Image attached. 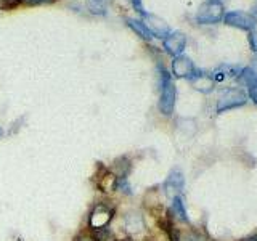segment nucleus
Wrapping results in <instances>:
<instances>
[{"label":"nucleus","mask_w":257,"mask_h":241,"mask_svg":"<svg viewBox=\"0 0 257 241\" xmlns=\"http://www.w3.org/2000/svg\"><path fill=\"white\" fill-rule=\"evenodd\" d=\"M159 76H161V95H159V111L164 116H171L175 108V100H177V90L175 85L171 79V74L164 69L159 68Z\"/></svg>","instance_id":"nucleus-1"},{"label":"nucleus","mask_w":257,"mask_h":241,"mask_svg":"<svg viewBox=\"0 0 257 241\" xmlns=\"http://www.w3.org/2000/svg\"><path fill=\"white\" fill-rule=\"evenodd\" d=\"M225 7L222 0H204L199 5L196 21L199 24H215L223 18Z\"/></svg>","instance_id":"nucleus-2"},{"label":"nucleus","mask_w":257,"mask_h":241,"mask_svg":"<svg viewBox=\"0 0 257 241\" xmlns=\"http://www.w3.org/2000/svg\"><path fill=\"white\" fill-rule=\"evenodd\" d=\"M246 101H247V95L244 93V90H241V88H231V90H227L219 98L217 112H225L228 109L244 106Z\"/></svg>","instance_id":"nucleus-3"},{"label":"nucleus","mask_w":257,"mask_h":241,"mask_svg":"<svg viewBox=\"0 0 257 241\" xmlns=\"http://www.w3.org/2000/svg\"><path fill=\"white\" fill-rule=\"evenodd\" d=\"M112 215H114V211L106 206V204H98L95 206V209L90 212V217H88V227L90 230H101V228H108V225L112 220Z\"/></svg>","instance_id":"nucleus-4"},{"label":"nucleus","mask_w":257,"mask_h":241,"mask_svg":"<svg viewBox=\"0 0 257 241\" xmlns=\"http://www.w3.org/2000/svg\"><path fill=\"white\" fill-rule=\"evenodd\" d=\"M225 24L243 31H252L257 26V20L255 16L251 13H244V12H230L223 16Z\"/></svg>","instance_id":"nucleus-5"},{"label":"nucleus","mask_w":257,"mask_h":241,"mask_svg":"<svg viewBox=\"0 0 257 241\" xmlns=\"http://www.w3.org/2000/svg\"><path fill=\"white\" fill-rule=\"evenodd\" d=\"M185 187V179L183 174L179 171V169H174V171L167 175V179L164 182V193L167 195V198H175V196H182V191Z\"/></svg>","instance_id":"nucleus-6"},{"label":"nucleus","mask_w":257,"mask_h":241,"mask_svg":"<svg viewBox=\"0 0 257 241\" xmlns=\"http://www.w3.org/2000/svg\"><path fill=\"white\" fill-rule=\"evenodd\" d=\"M185 45H187V37L180 31L171 32V34L164 37V50L169 55H172L174 58L182 55V52L185 50Z\"/></svg>","instance_id":"nucleus-7"},{"label":"nucleus","mask_w":257,"mask_h":241,"mask_svg":"<svg viewBox=\"0 0 257 241\" xmlns=\"http://www.w3.org/2000/svg\"><path fill=\"white\" fill-rule=\"evenodd\" d=\"M172 72L175 77H180V79H191L193 74L196 72V68L193 61L188 58V56H175L174 61H172Z\"/></svg>","instance_id":"nucleus-8"},{"label":"nucleus","mask_w":257,"mask_h":241,"mask_svg":"<svg viewBox=\"0 0 257 241\" xmlns=\"http://www.w3.org/2000/svg\"><path fill=\"white\" fill-rule=\"evenodd\" d=\"M143 24L148 28V31L151 32L153 37H159V39H164L169 34V26L164 20H161L159 16L156 15H150V13H145L143 15Z\"/></svg>","instance_id":"nucleus-9"},{"label":"nucleus","mask_w":257,"mask_h":241,"mask_svg":"<svg viewBox=\"0 0 257 241\" xmlns=\"http://www.w3.org/2000/svg\"><path fill=\"white\" fill-rule=\"evenodd\" d=\"M239 80L247 87V93L257 104V72L252 68H246L239 72Z\"/></svg>","instance_id":"nucleus-10"},{"label":"nucleus","mask_w":257,"mask_h":241,"mask_svg":"<svg viewBox=\"0 0 257 241\" xmlns=\"http://www.w3.org/2000/svg\"><path fill=\"white\" fill-rule=\"evenodd\" d=\"M190 80H191L193 87H195L196 90L203 92V93H209V92L214 90V79L211 76L204 74V72L196 71Z\"/></svg>","instance_id":"nucleus-11"},{"label":"nucleus","mask_w":257,"mask_h":241,"mask_svg":"<svg viewBox=\"0 0 257 241\" xmlns=\"http://www.w3.org/2000/svg\"><path fill=\"white\" fill-rule=\"evenodd\" d=\"M117 182H119L117 177L112 174L109 169H104V171L98 175V182H96V185H98V188L103 193H111L117 188Z\"/></svg>","instance_id":"nucleus-12"},{"label":"nucleus","mask_w":257,"mask_h":241,"mask_svg":"<svg viewBox=\"0 0 257 241\" xmlns=\"http://www.w3.org/2000/svg\"><path fill=\"white\" fill-rule=\"evenodd\" d=\"M172 239L174 241H209V238L204 235V233L193 230V228L175 231V235H172Z\"/></svg>","instance_id":"nucleus-13"},{"label":"nucleus","mask_w":257,"mask_h":241,"mask_svg":"<svg viewBox=\"0 0 257 241\" xmlns=\"http://www.w3.org/2000/svg\"><path fill=\"white\" fill-rule=\"evenodd\" d=\"M109 171L114 174L117 179H127L128 172H131V161L124 156H120L114 161V163H112V167L109 169Z\"/></svg>","instance_id":"nucleus-14"},{"label":"nucleus","mask_w":257,"mask_h":241,"mask_svg":"<svg viewBox=\"0 0 257 241\" xmlns=\"http://www.w3.org/2000/svg\"><path fill=\"white\" fill-rule=\"evenodd\" d=\"M171 212L179 222L188 223V215H187V209H185L183 199L182 196H175L172 198V206H171Z\"/></svg>","instance_id":"nucleus-15"},{"label":"nucleus","mask_w":257,"mask_h":241,"mask_svg":"<svg viewBox=\"0 0 257 241\" xmlns=\"http://www.w3.org/2000/svg\"><path fill=\"white\" fill-rule=\"evenodd\" d=\"M127 24H128V26H131L142 39H145V40H151V39H153L151 32H150L148 28L143 24V21H140V20H132V18H131V20H127Z\"/></svg>","instance_id":"nucleus-16"},{"label":"nucleus","mask_w":257,"mask_h":241,"mask_svg":"<svg viewBox=\"0 0 257 241\" xmlns=\"http://www.w3.org/2000/svg\"><path fill=\"white\" fill-rule=\"evenodd\" d=\"M72 241H98L95 238V235H92V233H85V231H82V233H79V235L72 239Z\"/></svg>","instance_id":"nucleus-17"},{"label":"nucleus","mask_w":257,"mask_h":241,"mask_svg":"<svg viewBox=\"0 0 257 241\" xmlns=\"http://www.w3.org/2000/svg\"><path fill=\"white\" fill-rule=\"evenodd\" d=\"M23 5H45V4H53L56 0H20Z\"/></svg>","instance_id":"nucleus-18"},{"label":"nucleus","mask_w":257,"mask_h":241,"mask_svg":"<svg viewBox=\"0 0 257 241\" xmlns=\"http://www.w3.org/2000/svg\"><path fill=\"white\" fill-rule=\"evenodd\" d=\"M131 2H132V5H134V8H135V10L137 12H139L142 16L145 15V13H147V12H145V8H143V4H142V0H131Z\"/></svg>","instance_id":"nucleus-19"},{"label":"nucleus","mask_w":257,"mask_h":241,"mask_svg":"<svg viewBox=\"0 0 257 241\" xmlns=\"http://www.w3.org/2000/svg\"><path fill=\"white\" fill-rule=\"evenodd\" d=\"M249 40H251V47H252V50L257 52V32L255 34H251V37H249Z\"/></svg>","instance_id":"nucleus-20"},{"label":"nucleus","mask_w":257,"mask_h":241,"mask_svg":"<svg viewBox=\"0 0 257 241\" xmlns=\"http://www.w3.org/2000/svg\"><path fill=\"white\" fill-rule=\"evenodd\" d=\"M244 241H257V235H255V236H251V238H247V239H244Z\"/></svg>","instance_id":"nucleus-21"},{"label":"nucleus","mask_w":257,"mask_h":241,"mask_svg":"<svg viewBox=\"0 0 257 241\" xmlns=\"http://www.w3.org/2000/svg\"><path fill=\"white\" fill-rule=\"evenodd\" d=\"M254 66H255V69H254V71L257 72V56H255V60H254Z\"/></svg>","instance_id":"nucleus-22"},{"label":"nucleus","mask_w":257,"mask_h":241,"mask_svg":"<svg viewBox=\"0 0 257 241\" xmlns=\"http://www.w3.org/2000/svg\"><path fill=\"white\" fill-rule=\"evenodd\" d=\"M114 241H132V239H128V238H125V239H114Z\"/></svg>","instance_id":"nucleus-23"},{"label":"nucleus","mask_w":257,"mask_h":241,"mask_svg":"<svg viewBox=\"0 0 257 241\" xmlns=\"http://www.w3.org/2000/svg\"><path fill=\"white\" fill-rule=\"evenodd\" d=\"M2 134H4V131H2V127H0V137H2Z\"/></svg>","instance_id":"nucleus-24"}]
</instances>
